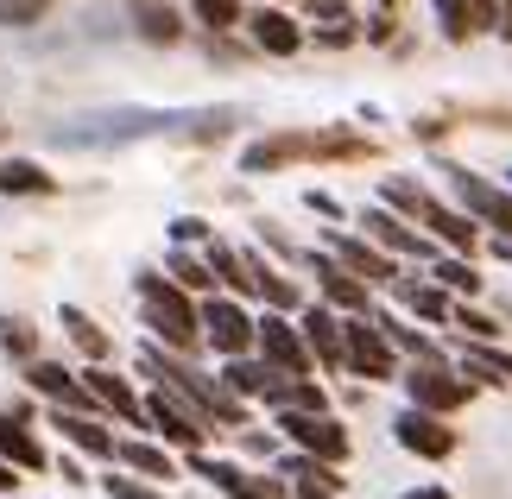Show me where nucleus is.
Instances as JSON below:
<instances>
[{
  "mask_svg": "<svg viewBox=\"0 0 512 499\" xmlns=\"http://www.w3.org/2000/svg\"><path fill=\"white\" fill-rule=\"evenodd\" d=\"M310 266H317V278H323V297H329L336 310H367V278H354L348 266H336V253H329V259L317 253Z\"/></svg>",
  "mask_w": 512,
  "mask_h": 499,
  "instance_id": "obj_18",
  "label": "nucleus"
},
{
  "mask_svg": "<svg viewBox=\"0 0 512 499\" xmlns=\"http://www.w3.org/2000/svg\"><path fill=\"white\" fill-rule=\"evenodd\" d=\"M361 222H367V234H373V241H380L386 253H405V259H430V241H424L418 228H405V222H399V215H392L386 203H380V209H367Z\"/></svg>",
  "mask_w": 512,
  "mask_h": 499,
  "instance_id": "obj_16",
  "label": "nucleus"
},
{
  "mask_svg": "<svg viewBox=\"0 0 512 499\" xmlns=\"http://www.w3.org/2000/svg\"><path fill=\"white\" fill-rule=\"evenodd\" d=\"M468 367H475V373H487V379H506V386H512V354H494L487 342H475V348H468Z\"/></svg>",
  "mask_w": 512,
  "mask_h": 499,
  "instance_id": "obj_32",
  "label": "nucleus"
},
{
  "mask_svg": "<svg viewBox=\"0 0 512 499\" xmlns=\"http://www.w3.org/2000/svg\"><path fill=\"white\" fill-rule=\"evenodd\" d=\"M298 158H310V133H272V139H260V146L241 152V171L266 177V171H279V165H298Z\"/></svg>",
  "mask_w": 512,
  "mask_h": 499,
  "instance_id": "obj_14",
  "label": "nucleus"
},
{
  "mask_svg": "<svg viewBox=\"0 0 512 499\" xmlns=\"http://www.w3.org/2000/svg\"><path fill=\"white\" fill-rule=\"evenodd\" d=\"M108 127H57V146H121L140 133H165L177 114H102Z\"/></svg>",
  "mask_w": 512,
  "mask_h": 499,
  "instance_id": "obj_9",
  "label": "nucleus"
},
{
  "mask_svg": "<svg viewBox=\"0 0 512 499\" xmlns=\"http://www.w3.org/2000/svg\"><path fill=\"white\" fill-rule=\"evenodd\" d=\"M367 38H380V45H386V38H392V13H373V26H367Z\"/></svg>",
  "mask_w": 512,
  "mask_h": 499,
  "instance_id": "obj_40",
  "label": "nucleus"
},
{
  "mask_svg": "<svg viewBox=\"0 0 512 499\" xmlns=\"http://www.w3.org/2000/svg\"><path fill=\"white\" fill-rule=\"evenodd\" d=\"M279 424H285V436H291L304 455H317V462H348V430H342L329 411H291V405H285Z\"/></svg>",
  "mask_w": 512,
  "mask_h": 499,
  "instance_id": "obj_5",
  "label": "nucleus"
},
{
  "mask_svg": "<svg viewBox=\"0 0 512 499\" xmlns=\"http://www.w3.org/2000/svg\"><path fill=\"white\" fill-rule=\"evenodd\" d=\"M392 436H399L411 455H424V462H449V455H456V430L443 424V411H424V405L392 417Z\"/></svg>",
  "mask_w": 512,
  "mask_h": 499,
  "instance_id": "obj_7",
  "label": "nucleus"
},
{
  "mask_svg": "<svg viewBox=\"0 0 512 499\" xmlns=\"http://www.w3.org/2000/svg\"><path fill=\"white\" fill-rule=\"evenodd\" d=\"M247 26H253V45H260V51H272V57H291V51H298V45H304V32H298V26H291V19H285L279 7H266V13H253V19H247Z\"/></svg>",
  "mask_w": 512,
  "mask_h": 499,
  "instance_id": "obj_20",
  "label": "nucleus"
},
{
  "mask_svg": "<svg viewBox=\"0 0 512 499\" xmlns=\"http://www.w3.org/2000/svg\"><path fill=\"white\" fill-rule=\"evenodd\" d=\"M253 342L266 348V367H279V373H310L317 361H310V348H304V335L285 323V316H266V323H253Z\"/></svg>",
  "mask_w": 512,
  "mask_h": 499,
  "instance_id": "obj_11",
  "label": "nucleus"
},
{
  "mask_svg": "<svg viewBox=\"0 0 512 499\" xmlns=\"http://www.w3.org/2000/svg\"><path fill=\"white\" fill-rule=\"evenodd\" d=\"M437 19H443V38H449V45H462V38H475V32H481L475 0H437Z\"/></svg>",
  "mask_w": 512,
  "mask_h": 499,
  "instance_id": "obj_26",
  "label": "nucleus"
},
{
  "mask_svg": "<svg viewBox=\"0 0 512 499\" xmlns=\"http://www.w3.org/2000/svg\"><path fill=\"white\" fill-rule=\"evenodd\" d=\"M108 493H114V499H159L152 487H133V481H121V474H108Z\"/></svg>",
  "mask_w": 512,
  "mask_h": 499,
  "instance_id": "obj_38",
  "label": "nucleus"
},
{
  "mask_svg": "<svg viewBox=\"0 0 512 499\" xmlns=\"http://www.w3.org/2000/svg\"><path fill=\"white\" fill-rule=\"evenodd\" d=\"M380 7H399V0H380Z\"/></svg>",
  "mask_w": 512,
  "mask_h": 499,
  "instance_id": "obj_43",
  "label": "nucleus"
},
{
  "mask_svg": "<svg viewBox=\"0 0 512 499\" xmlns=\"http://www.w3.org/2000/svg\"><path fill=\"white\" fill-rule=\"evenodd\" d=\"M32 386L38 392H51V398H64V405H83V398H89V386H76V379L64 373V367H51V361H32Z\"/></svg>",
  "mask_w": 512,
  "mask_h": 499,
  "instance_id": "obj_25",
  "label": "nucleus"
},
{
  "mask_svg": "<svg viewBox=\"0 0 512 499\" xmlns=\"http://www.w3.org/2000/svg\"><path fill=\"white\" fill-rule=\"evenodd\" d=\"M146 417H152V430H159V436H171V443H177V449H190V455L203 449V436H209V417L196 411L184 392H171V386L146 398Z\"/></svg>",
  "mask_w": 512,
  "mask_h": 499,
  "instance_id": "obj_4",
  "label": "nucleus"
},
{
  "mask_svg": "<svg viewBox=\"0 0 512 499\" xmlns=\"http://www.w3.org/2000/svg\"><path fill=\"white\" fill-rule=\"evenodd\" d=\"M399 304H411L424 323H449V291L443 285H418V278H405V285H399Z\"/></svg>",
  "mask_w": 512,
  "mask_h": 499,
  "instance_id": "obj_24",
  "label": "nucleus"
},
{
  "mask_svg": "<svg viewBox=\"0 0 512 499\" xmlns=\"http://www.w3.org/2000/svg\"><path fill=\"white\" fill-rule=\"evenodd\" d=\"M437 285H443L449 297H475V291H481V272L468 266V259H437Z\"/></svg>",
  "mask_w": 512,
  "mask_h": 499,
  "instance_id": "obj_29",
  "label": "nucleus"
},
{
  "mask_svg": "<svg viewBox=\"0 0 512 499\" xmlns=\"http://www.w3.org/2000/svg\"><path fill=\"white\" fill-rule=\"evenodd\" d=\"M380 196H386V209H392V215H411V222H424L430 234H437V241H449L456 253H475V247H481V228L468 222V215L443 209L437 196H430L424 184H411V177H392Z\"/></svg>",
  "mask_w": 512,
  "mask_h": 499,
  "instance_id": "obj_1",
  "label": "nucleus"
},
{
  "mask_svg": "<svg viewBox=\"0 0 512 499\" xmlns=\"http://www.w3.org/2000/svg\"><path fill=\"white\" fill-rule=\"evenodd\" d=\"M13 481H19V474H7V468H0V493H13Z\"/></svg>",
  "mask_w": 512,
  "mask_h": 499,
  "instance_id": "obj_42",
  "label": "nucleus"
},
{
  "mask_svg": "<svg viewBox=\"0 0 512 499\" xmlns=\"http://www.w3.org/2000/svg\"><path fill=\"white\" fill-rule=\"evenodd\" d=\"M196 474H203V481H215L228 499H285L279 481H253V474H241L234 462H196Z\"/></svg>",
  "mask_w": 512,
  "mask_h": 499,
  "instance_id": "obj_19",
  "label": "nucleus"
},
{
  "mask_svg": "<svg viewBox=\"0 0 512 499\" xmlns=\"http://www.w3.org/2000/svg\"><path fill=\"white\" fill-rule=\"evenodd\" d=\"M146 367L165 379L171 392H184L196 411L209 417V424H247V411H241V398H234L228 386H215V379H203V373H190L184 361H165V354H146Z\"/></svg>",
  "mask_w": 512,
  "mask_h": 499,
  "instance_id": "obj_3",
  "label": "nucleus"
},
{
  "mask_svg": "<svg viewBox=\"0 0 512 499\" xmlns=\"http://www.w3.org/2000/svg\"><path fill=\"white\" fill-rule=\"evenodd\" d=\"M114 455H121L127 468L152 474V481H171V455H165V449H152V443H114Z\"/></svg>",
  "mask_w": 512,
  "mask_h": 499,
  "instance_id": "obj_27",
  "label": "nucleus"
},
{
  "mask_svg": "<svg viewBox=\"0 0 512 499\" xmlns=\"http://www.w3.org/2000/svg\"><path fill=\"white\" fill-rule=\"evenodd\" d=\"M0 190L7 196H51L57 184L38 165H26V158H7V165H0Z\"/></svg>",
  "mask_w": 512,
  "mask_h": 499,
  "instance_id": "obj_23",
  "label": "nucleus"
},
{
  "mask_svg": "<svg viewBox=\"0 0 512 499\" xmlns=\"http://www.w3.org/2000/svg\"><path fill=\"white\" fill-rule=\"evenodd\" d=\"M443 171H449V184H456V196L468 203V215H481V222H494V234H512V196H506V190H494L487 177L462 171V165H443Z\"/></svg>",
  "mask_w": 512,
  "mask_h": 499,
  "instance_id": "obj_10",
  "label": "nucleus"
},
{
  "mask_svg": "<svg viewBox=\"0 0 512 499\" xmlns=\"http://www.w3.org/2000/svg\"><path fill=\"white\" fill-rule=\"evenodd\" d=\"M0 455H7V462H19V468H45V449H38L26 430H19V411L0 417Z\"/></svg>",
  "mask_w": 512,
  "mask_h": 499,
  "instance_id": "obj_22",
  "label": "nucleus"
},
{
  "mask_svg": "<svg viewBox=\"0 0 512 499\" xmlns=\"http://www.w3.org/2000/svg\"><path fill=\"white\" fill-rule=\"evenodd\" d=\"M140 310L152 335H165L171 348H196V304L184 297L177 278H159V272H140Z\"/></svg>",
  "mask_w": 512,
  "mask_h": 499,
  "instance_id": "obj_2",
  "label": "nucleus"
},
{
  "mask_svg": "<svg viewBox=\"0 0 512 499\" xmlns=\"http://www.w3.org/2000/svg\"><path fill=\"white\" fill-rule=\"evenodd\" d=\"M57 424H64V436H70V443H83L89 455H114V436L95 424V417H57Z\"/></svg>",
  "mask_w": 512,
  "mask_h": 499,
  "instance_id": "obj_28",
  "label": "nucleus"
},
{
  "mask_svg": "<svg viewBox=\"0 0 512 499\" xmlns=\"http://www.w3.org/2000/svg\"><path fill=\"white\" fill-rule=\"evenodd\" d=\"M171 278H177V285H184V291H203L215 272H203V266H196L190 253H171Z\"/></svg>",
  "mask_w": 512,
  "mask_h": 499,
  "instance_id": "obj_35",
  "label": "nucleus"
},
{
  "mask_svg": "<svg viewBox=\"0 0 512 499\" xmlns=\"http://www.w3.org/2000/svg\"><path fill=\"white\" fill-rule=\"evenodd\" d=\"M196 323H209V342L222 354H247V342H253V316L234 304V297H209V304L196 310Z\"/></svg>",
  "mask_w": 512,
  "mask_h": 499,
  "instance_id": "obj_12",
  "label": "nucleus"
},
{
  "mask_svg": "<svg viewBox=\"0 0 512 499\" xmlns=\"http://www.w3.org/2000/svg\"><path fill=\"white\" fill-rule=\"evenodd\" d=\"M45 13V0H0V26H32Z\"/></svg>",
  "mask_w": 512,
  "mask_h": 499,
  "instance_id": "obj_36",
  "label": "nucleus"
},
{
  "mask_svg": "<svg viewBox=\"0 0 512 499\" xmlns=\"http://www.w3.org/2000/svg\"><path fill=\"white\" fill-rule=\"evenodd\" d=\"M0 342H7L13 354H32V329H26V323H13V316H7V323H0Z\"/></svg>",
  "mask_w": 512,
  "mask_h": 499,
  "instance_id": "obj_37",
  "label": "nucleus"
},
{
  "mask_svg": "<svg viewBox=\"0 0 512 499\" xmlns=\"http://www.w3.org/2000/svg\"><path fill=\"white\" fill-rule=\"evenodd\" d=\"M140 38H152V45H177L184 26H177L171 7H140Z\"/></svg>",
  "mask_w": 512,
  "mask_h": 499,
  "instance_id": "obj_30",
  "label": "nucleus"
},
{
  "mask_svg": "<svg viewBox=\"0 0 512 499\" xmlns=\"http://www.w3.org/2000/svg\"><path fill=\"white\" fill-rule=\"evenodd\" d=\"M405 499H449V493H443V487H411Z\"/></svg>",
  "mask_w": 512,
  "mask_h": 499,
  "instance_id": "obj_41",
  "label": "nucleus"
},
{
  "mask_svg": "<svg viewBox=\"0 0 512 499\" xmlns=\"http://www.w3.org/2000/svg\"><path fill=\"white\" fill-rule=\"evenodd\" d=\"M279 474H291V493H298V499H336L342 493L336 462H317V455H291Z\"/></svg>",
  "mask_w": 512,
  "mask_h": 499,
  "instance_id": "obj_17",
  "label": "nucleus"
},
{
  "mask_svg": "<svg viewBox=\"0 0 512 499\" xmlns=\"http://www.w3.org/2000/svg\"><path fill=\"white\" fill-rule=\"evenodd\" d=\"M405 392H411V405H424V411H462L468 398H475V386H468L462 373H449L443 361H418L405 373Z\"/></svg>",
  "mask_w": 512,
  "mask_h": 499,
  "instance_id": "obj_6",
  "label": "nucleus"
},
{
  "mask_svg": "<svg viewBox=\"0 0 512 499\" xmlns=\"http://www.w3.org/2000/svg\"><path fill=\"white\" fill-rule=\"evenodd\" d=\"M342 367L361 373V379H392V373H399L380 323H342Z\"/></svg>",
  "mask_w": 512,
  "mask_h": 499,
  "instance_id": "obj_8",
  "label": "nucleus"
},
{
  "mask_svg": "<svg viewBox=\"0 0 512 499\" xmlns=\"http://www.w3.org/2000/svg\"><path fill=\"white\" fill-rule=\"evenodd\" d=\"M494 32H500L506 45H512V0H500V13H494Z\"/></svg>",
  "mask_w": 512,
  "mask_h": 499,
  "instance_id": "obj_39",
  "label": "nucleus"
},
{
  "mask_svg": "<svg viewBox=\"0 0 512 499\" xmlns=\"http://www.w3.org/2000/svg\"><path fill=\"white\" fill-rule=\"evenodd\" d=\"M83 386H89L95 398H102V405H108L114 417H127V424H140V417H146V405H140V398H133V392H127L114 373H83Z\"/></svg>",
  "mask_w": 512,
  "mask_h": 499,
  "instance_id": "obj_21",
  "label": "nucleus"
},
{
  "mask_svg": "<svg viewBox=\"0 0 512 499\" xmlns=\"http://www.w3.org/2000/svg\"><path fill=\"white\" fill-rule=\"evenodd\" d=\"M449 323H462L468 335H481V342H487V335H500V323H494V316H481L468 297H462V304H449Z\"/></svg>",
  "mask_w": 512,
  "mask_h": 499,
  "instance_id": "obj_34",
  "label": "nucleus"
},
{
  "mask_svg": "<svg viewBox=\"0 0 512 499\" xmlns=\"http://www.w3.org/2000/svg\"><path fill=\"white\" fill-rule=\"evenodd\" d=\"M190 7L203 13V26H215V32L241 26V0H190Z\"/></svg>",
  "mask_w": 512,
  "mask_h": 499,
  "instance_id": "obj_33",
  "label": "nucleus"
},
{
  "mask_svg": "<svg viewBox=\"0 0 512 499\" xmlns=\"http://www.w3.org/2000/svg\"><path fill=\"white\" fill-rule=\"evenodd\" d=\"M329 253H336V266H348L354 278H367V285H386L392 278V253L354 241V234H329Z\"/></svg>",
  "mask_w": 512,
  "mask_h": 499,
  "instance_id": "obj_15",
  "label": "nucleus"
},
{
  "mask_svg": "<svg viewBox=\"0 0 512 499\" xmlns=\"http://www.w3.org/2000/svg\"><path fill=\"white\" fill-rule=\"evenodd\" d=\"M304 348H310V361H323L329 373H342V323H336V310L317 304V310H304Z\"/></svg>",
  "mask_w": 512,
  "mask_h": 499,
  "instance_id": "obj_13",
  "label": "nucleus"
},
{
  "mask_svg": "<svg viewBox=\"0 0 512 499\" xmlns=\"http://www.w3.org/2000/svg\"><path fill=\"white\" fill-rule=\"evenodd\" d=\"M64 329H70V342H76V348H83V354H89V361H102V354H108V335H102V329H95V323H89V316H83V310H64Z\"/></svg>",
  "mask_w": 512,
  "mask_h": 499,
  "instance_id": "obj_31",
  "label": "nucleus"
}]
</instances>
